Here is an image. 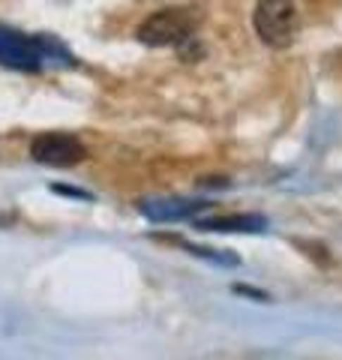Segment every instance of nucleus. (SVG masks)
Returning <instances> with one entry per match:
<instances>
[{
  "label": "nucleus",
  "mask_w": 342,
  "mask_h": 360,
  "mask_svg": "<svg viewBox=\"0 0 342 360\" xmlns=\"http://www.w3.org/2000/svg\"><path fill=\"white\" fill-rule=\"evenodd\" d=\"M61 58L72 63V54L57 39L30 37V33L0 25V66L21 70V72H39L45 60H61Z\"/></svg>",
  "instance_id": "1"
},
{
  "label": "nucleus",
  "mask_w": 342,
  "mask_h": 360,
  "mask_svg": "<svg viewBox=\"0 0 342 360\" xmlns=\"http://www.w3.org/2000/svg\"><path fill=\"white\" fill-rule=\"evenodd\" d=\"M198 18L192 9H180V6H171V9H159V13L147 15L139 27V39L144 45H153V49H165V45H180L186 42L192 33H196Z\"/></svg>",
  "instance_id": "2"
},
{
  "label": "nucleus",
  "mask_w": 342,
  "mask_h": 360,
  "mask_svg": "<svg viewBox=\"0 0 342 360\" xmlns=\"http://www.w3.org/2000/svg\"><path fill=\"white\" fill-rule=\"evenodd\" d=\"M258 39L270 49H285L298 33V6L291 0H261L253 13Z\"/></svg>",
  "instance_id": "3"
},
{
  "label": "nucleus",
  "mask_w": 342,
  "mask_h": 360,
  "mask_svg": "<svg viewBox=\"0 0 342 360\" xmlns=\"http://www.w3.org/2000/svg\"><path fill=\"white\" fill-rule=\"evenodd\" d=\"M84 144L70 132H42L30 141V156L42 165L70 168L84 160Z\"/></svg>",
  "instance_id": "4"
},
{
  "label": "nucleus",
  "mask_w": 342,
  "mask_h": 360,
  "mask_svg": "<svg viewBox=\"0 0 342 360\" xmlns=\"http://www.w3.org/2000/svg\"><path fill=\"white\" fill-rule=\"evenodd\" d=\"M204 207V201H180V198H159V201H141L139 210L151 222H180L198 213Z\"/></svg>",
  "instance_id": "5"
},
{
  "label": "nucleus",
  "mask_w": 342,
  "mask_h": 360,
  "mask_svg": "<svg viewBox=\"0 0 342 360\" xmlns=\"http://www.w3.org/2000/svg\"><path fill=\"white\" fill-rule=\"evenodd\" d=\"M204 231H265L267 219L258 213H232V217H208L196 222Z\"/></svg>",
  "instance_id": "6"
},
{
  "label": "nucleus",
  "mask_w": 342,
  "mask_h": 360,
  "mask_svg": "<svg viewBox=\"0 0 342 360\" xmlns=\"http://www.w3.org/2000/svg\"><path fill=\"white\" fill-rule=\"evenodd\" d=\"M237 291H241V295H249V297H258V300H270L265 291H253V288H243V285H237Z\"/></svg>",
  "instance_id": "7"
},
{
  "label": "nucleus",
  "mask_w": 342,
  "mask_h": 360,
  "mask_svg": "<svg viewBox=\"0 0 342 360\" xmlns=\"http://www.w3.org/2000/svg\"><path fill=\"white\" fill-rule=\"evenodd\" d=\"M54 193H63V195H75V198H87L84 193H78V189H70V186H51Z\"/></svg>",
  "instance_id": "8"
}]
</instances>
